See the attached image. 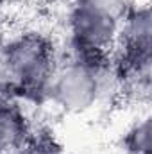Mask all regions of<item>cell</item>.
Returning a JSON list of instances; mask_svg holds the SVG:
<instances>
[{
	"label": "cell",
	"mask_w": 152,
	"mask_h": 154,
	"mask_svg": "<svg viewBox=\"0 0 152 154\" xmlns=\"http://www.w3.org/2000/svg\"><path fill=\"white\" fill-rule=\"evenodd\" d=\"M0 91L32 104L48 100V90L57 70L56 45L47 34L29 31L4 45L0 54Z\"/></svg>",
	"instance_id": "1"
},
{
	"label": "cell",
	"mask_w": 152,
	"mask_h": 154,
	"mask_svg": "<svg viewBox=\"0 0 152 154\" xmlns=\"http://www.w3.org/2000/svg\"><path fill=\"white\" fill-rule=\"evenodd\" d=\"M131 0H74L68 13L72 57L109 74L120 23Z\"/></svg>",
	"instance_id": "2"
},
{
	"label": "cell",
	"mask_w": 152,
	"mask_h": 154,
	"mask_svg": "<svg viewBox=\"0 0 152 154\" xmlns=\"http://www.w3.org/2000/svg\"><path fill=\"white\" fill-rule=\"evenodd\" d=\"M152 70V20L147 5H131L120 23L111 68L123 100H149Z\"/></svg>",
	"instance_id": "3"
},
{
	"label": "cell",
	"mask_w": 152,
	"mask_h": 154,
	"mask_svg": "<svg viewBox=\"0 0 152 154\" xmlns=\"http://www.w3.org/2000/svg\"><path fill=\"white\" fill-rule=\"evenodd\" d=\"M102 72L70 57L66 65L56 70L48 100L65 111L82 113L97 102L102 91Z\"/></svg>",
	"instance_id": "4"
},
{
	"label": "cell",
	"mask_w": 152,
	"mask_h": 154,
	"mask_svg": "<svg viewBox=\"0 0 152 154\" xmlns=\"http://www.w3.org/2000/svg\"><path fill=\"white\" fill-rule=\"evenodd\" d=\"M31 133L32 127L20 100L0 91V154H18Z\"/></svg>",
	"instance_id": "5"
},
{
	"label": "cell",
	"mask_w": 152,
	"mask_h": 154,
	"mask_svg": "<svg viewBox=\"0 0 152 154\" xmlns=\"http://www.w3.org/2000/svg\"><path fill=\"white\" fill-rule=\"evenodd\" d=\"M18 154H65V149L50 127H39L31 133L27 143Z\"/></svg>",
	"instance_id": "6"
},
{
	"label": "cell",
	"mask_w": 152,
	"mask_h": 154,
	"mask_svg": "<svg viewBox=\"0 0 152 154\" xmlns=\"http://www.w3.org/2000/svg\"><path fill=\"white\" fill-rule=\"evenodd\" d=\"M125 154H150V118L136 122L122 138Z\"/></svg>",
	"instance_id": "7"
},
{
	"label": "cell",
	"mask_w": 152,
	"mask_h": 154,
	"mask_svg": "<svg viewBox=\"0 0 152 154\" xmlns=\"http://www.w3.org/2000/svg\"><path fill=\"white\" fill-rule=\"evenodd\" d=\"M7 2H9V0H0V7H4V5H5Z\"/></svg>",
	"instance_id": "8"
}]
</instances>
